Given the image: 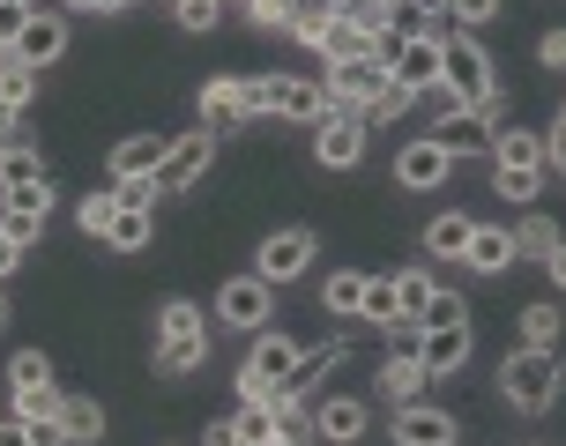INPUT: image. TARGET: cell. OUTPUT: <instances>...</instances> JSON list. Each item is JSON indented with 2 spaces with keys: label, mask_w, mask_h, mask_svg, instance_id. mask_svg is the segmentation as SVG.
I'll return each instance as SVG.
<instances>
[{
  "label": "cell",
  "mask_w": 566,
  "mask_h": 446,
  "mask_svg": "<svg viewBox=\"0 0 566 446\" xmlns=\"http://www.w3.org/2000/svg\"><path fill=\"white\" fill-rule=\"evenodd\" d=\"M201 446H239V432H231V424L217 417V424H209V432H201Z\"/></svg>",
  "instance_id": "f907efd6"
},
{
  "label": "cell",
  "mask_w": 566,
  "mask_h": 446,
  "mask_svg": "<svg viewBox=\"0 0 566 446\" xmlns=\"http://www.w3.org/2000/svg\"><path fill=\"white\" fill-rule=\"evenodd\" d=\"M544 171H552V164H537V157H530V164H492V187H500L507 201H537L544 194Z\"/></svg>",
  "instance_id": "f1b7e54d"
},
{
  "label": "cell",
  "mask_w": 566,
  "mask_h": 446,
  "mask_svg": "<svg viewBox=\"0 0 566 446\" xmlns=\"http://www.w3.org/2000/svg\"><path fill=\"white\" fill-rule=\"evenodd\" d=\"M448 15H454L462 30H478V23H492V15H500V0H454Z\"/></svg>",
  "instance_id": "ee69618b"
},
{
  "label": "cell",
  "mask_w": 566,
  "mask_h": 446,
  "mask_svg": "<svg viewBox=\"0 0 566 446\" xmlns=\"http://www.w3.org/2000/svg\"><path fill=\"white\" fill-rule=\"evenodd\" d=\"M470 231H478V223L462 216V209H448V216L424 223V253H432V261H462V253H470Z\"/></svg>",
  "instance_id": "7402d4cb"
},
{
  "label": "cell",
  "mask_w": 566,
  "mask_h": 446,
  "mask_svg": "<svg viewBox=\"0 0 566 446\" xmlns=\"http://www.w3.org/2000/svg\"><path fill=\"white\" fill-rule=\"evenodd\" d=\"M15 261H23V246H15V238H8V231H0V283L15 276Z\"/></svg>",
  "instance_id": "681fc988"
},
{
  "label": "cell",
  "mask_w": 566,
  "mask_h": 446,
  "mask_svg": "<svg viewBox=\"0 0 566 446\" xmlns=\"http://www.w3.org/2000/svg\"><path fill=\"white\" fill-rule=\"evenodd\" d=\"M396 290H402V328H418L424 298H432V276H424V268H402V276H396Z\"/></svg>",
  "instance_id": "74e56055"
},
{
  "label": "cell",
  "mask_w": 566,
  "mask_h": 446,
  "mask_svg": "<svg viewBox=\"0 0 566 446\" xmlns=\"http://www.w3.org/2000/svg\"><path fill=\"white\" fill-rule=\"evenodd\" d=\"M343 364V342H321V350H298V364H291V402H313V387H321V380H328V372H336Z\"/></svg>",
  "instance_id": "44dd1931"
},
{
  "label": "cell",
  "mask_w": 566,
  "mask_h": 446,
  "mask_svg": "<svg viewBox=\"0 0 566 446\" xmlns=\"http://www.w3.org/2000/svg\"><path fill=\"white\" fill-rule=\"evenodd\" d=\"M30 97H38V67H23V60L8 53V60H0V112H15V119H23Z\"/></svg>",
  "instance_id": "f546056e"
},
{
  "label": "cell",
  "mask_w": 566,
  "mask_h": 446,
  "mask_svg": "<svg viewBox=\"0 0 566 446\" xmlns=\"http://www.w3.org/2000/svg\"><path fill=\"white\" fill-rule=\"evenodd\" d=\"M522 342L530 350H552L559 342V306H522Z\"/></svg>",
  "instance_id": "d590c367"
},
{
  "label": "cell",
  "mask_w": 566,
  "mask_h": 446,
  "mask_svg": "<svg viewBox=\"0 0 566 446\" xmlns=\"http://www.w3.org/2000/svg\"><path fill=\"white\" fill-rule=\"evenodd\" d=\"M440 149H448V157H470V149H492V112H462L454 105L448 119H440Z\"/></svg>",
  "instance_id": "e0dca14e"
},
{
  "label": "cell",
  "mask_w": 566,
  "mask_h": 446,
  "mask_svg": "<svg viewBox=\"0 0 566 446\" xmlns=\"http://www.w3.org/2000/svg\"><path fill=\"white\" fill-rule=\"evenodd\" d=\"M209 157H217V135H209V127L179 135V141L165 149V164H157V194H187V187H201Z\"/></svg>",
  "instance_id": "5b68a950"
},
{
  "label": "cell",
  "mask_w": 566,
  "mask_h": 446,
  "mask_svg": "<svg viewBox=\"0 0 566 446\" xmlns=\"http://www.w3.org/2000/svg\"><path fill=\"white\" fill-rule=\"evenodd\" d=\"M388 83H396V75H388V67L366 53V60H343V67H328V83H321V89H328V105H336V112H366Z\"/></svg>",
  "instance_id": "52a82bcc"
},
{
  "label": "cell",
  "mask_w": 566,
  "mask_h": 446,
  "mask_svg": "<svg viewBox=\"0 0 566 446\" xmlns=\"http://www.w3.org/2000/svg\"><path fill=\"white\" fill-rule=\"evenodd\" d=\"M113 8H135V0H113Z\"/></svg>",
  "instance_id": "6f0895ef"
},
{
  "label": "cell",
  "mask_w": 566,
  "mask_h": 446,
  "mask_svg": "<svg viewBox=\"0 0 566 446\" xmlns=\"http://www.w3.org/2000/svg\"><path fill=\"white\" fill-rule=\"evenodd\" d=\"M552 246H559V216H530L514 231V253H552Z\"/></svg>",
  "instance_id": "f35d334b"
},
{
  "label": "cell",
  "mask_w": 566,
  "mask_h": 446,
  "mask_svg": "<svg viewBox=\"0 0 566 446\" xmlns=\"http://www.w3.org/2000/svg\"><path fill=\"white\" fill-rule=\"evenodd\" d=\"M67 8H113V0H67Z\"/></svg>",
  "instance_id": "11a10c76"
},
{
  "label": "cell",
  "mask_w": 566,
  "mask_h": 446,
  "mask_svg": "<svg viewBox=\"0 0 566 446\" xmlns=\"http://www.w3.org/2000/svg\"><path fill=\"white\" fill-rule=\"evenodd\" d=\"M424 334L418 328H396V350H388V364H380V387L396 394V402H418L424 394Z\"/></svg>",
  "instance_id": "9c48e42d"
},
{
  "label": "cell",
  "mask_w": 566,
  "mask_h": 446,
  "mask_svg": "<svg viewBox=\"0 0 566 446\" xmlns=\"http://www.w3.org/2000/svg\"><path fill=\"white\" fill-rule=\"evenodd\" d=\"M224 8H231V0H179L171 15H179V30H217V23H224Z\"/></svg>",
  "instance_id": "ab89813d"
},
{
  "label": "cell",
  "mask_w": 566,
  "mask_h": 446,
  "mask_svg": "<svg viewBox=\"0 0 566 446\" xmlns=\"http://www.w3.org/2000/svg\"><path fill=\"white\" fill-rule=\"evenodd\" d=\"M0 231H8V238H15V246L30 253V238H38V231H45V223H30V216H0Z\"/></svg>",
  "instance_id": "bcb514c9"
},
{
  "label": "cell",
  "mask_w": 566,
  "mask_h": 446,
  "mask_svg": "<svg viewBox=\"0 0 566 446\" xmlns=\"http://www.w3.org/2000/svg\"><path fill=\"white\" fill-rule=\"evenodd\" d=\"M291 364H298V342L291 334H261L247 372H239V402H276L291 387Z\"/></svg>",
  "instance_id": "277c9868"
},
{
  "label": "cell",
  "mask_w": 566,
  "mask_h": 446,
  "mask_svg": "<svg viewBox=\"0 0 566 446\" xmlns=\"http://www.w3.org/2000/svg\"><path fill=\"white\" fill-rule=\"evenodd\" d=\"M45 209H53V179H30L0 201V216H30V223H45Z\"/></svg>",
  "instance_id": "836d02e7"
},
{
  "label": "cell",
  "mask_w": 566,
  "mask_h": 446,
  "mask_svg": "<svg viewBox=\"0 0 566 446\" xmlns=\"http://www.w3.org/2000/svg\"><path fill=\"white\" fill-rule=\"evenodd\" d=\"M165 149H171L165 135H127V141L113 149V179H119V187H142V179H157Z\"/></svg>",
  "instance_id": "2e32d148"
},
{
  "label": "cell",
  "mask_w": 566,
  "mask_h": 446,
  "mask_svg": "<svg viewBox=\"0 0 566 446\" xmlns=\"http://www.w3.org/2000/svg\"><path fill=\"white\" fill-rule=\"evenodd\" d=\"M254 89V112H276V119H298V127H321L328 119V89L321 83H306V75H261V83H247Z\"/></svg>",
  "instance_id": "3957f363"
},
{
  "label": "cell",
  "mask_w": 566,
  "mask_h": 446,
  "mask_svg": "<svg viewBox=\"0 0 566 446\" xmlns=\"http://www.w3.org/2000/svg\"><path fill=\"white\" fill-rule=\"evenodd\" d=\"M336 23V0H291V38H298V45H321V30Z\"/></svg>",
  "instance_id": "1f68e13d"
},
{
  "label": "cell",
  "mask_w": 566,
  "mask_h": 446,
  "mask_svg": "<svg viewBox=\"0 0 566 446\" xmlns=\"http://www.w3.org/2000/svg\"><path fill=\"white\" fill-rule=\"evenodd\" d=\"M201 358H209L201 334H187V342H157V364H165V372H201Z\"/></svg>",
  "instance_id": "8d00e7d4"
},
{
  "label": "cell",
  "mask_w": 566,
  "mask_h": 446,
  "mask_svg": "<svg viewBox=\"0 0 566 446\" xmlns=\"http://www.w3.org/2000/svg\"><path fill=\"white\" fill-rule=\"evenodd\" d=\"M432 328H470V306H462V290L432 283V298H424V312H418V334H432Z\"/></svg>",
  "instance_id": "4316f807"
},
{
  "label": "cell",
  "mask_w": 566,
  "mask_h": 446,
  "mask_svg": "<svg viewBox=\"0 0 566 446\" xmlns=\"http://www.w3.org/2000/svg\"><path fill=\"white\" fill-rule=\"evenodd\" d=\"M171 8H179V0H171Z\"/></svg>",
  "instance_id": "94428289"
},
{
  "label": "cell",
  "mask_w": 566,
  "mask_h": 446,
  "mask_svg": "<svg viewBox=\"0 0 566 446\" xmlns=\"http://www.w3.org/2000/svg\"><path fill=\"white\" fill-rule=\"evenodd\" d=\"M559 119H566V105H559Z\"/></svg>",
  "instance_id": "91938a15"
},
{
  "label": "cell",
  "mask_w": 566,
  "mask_h": 446,
  "mask_svg": "<svg viewBox=\"0 0 566 446\" xmlns=\"http://www.w3.org/2000/svg\"><path fill=\"white\" fill-rule=\"evenodd\" d=\"M544 164H559V171H566V119L552 127V135H544Z\"/></svg>",
  "instance_id": "c3c4849f"
},
{
  "label": "cell",
  "mask_w": 566,
  "mask_h": 446,
  "mask_svg": "<svg viewBox=\"0 0 566 446\" xmlns=\"http://www.w3.org/2000/svg\"><path fill=\"white\" fill-rule=\"evenodd\" d=\"M209 320H201V306H187V298H165V312H157V334L165 342H187V334H201Z\"/></svg>",
  "instance_id": "e575fe53"
},
{
  "label": "cell",
  "mask_w": 566,
  "mask_h": 446,
  "mask_svg": "<svg viewBox=\"0 0 566 446\" xmlns=\"http://www.w3.org/2000/svg\"><path fill=\"white\" fill-rule=\"evenodd\" d=\"M544 268H552V283H559V290H566V238H559V246H552V253H544Z\"/></svg>",
  "instance_id": "816d5d0a"
},
{
  "label": "cell",
  "mask_w": 566,
  "mask_h": 446,
  "mask_svg": "<svg viewBox=\"0 0 566 446\" xmlns=\"http://www.w3.org/2000/svg\"><path fill=\"white\" fill-rule=\"evenodd\" d=\"M8 53L23 60V67H38V75H45V67H53V60L67 53V23H60V15H30V23H23V38H15Z\"/></svg>",
  "instance_id": "9a60e30c"
},
{
  "label": "cell",
  "mask_w": 566,
  "mask_h": 446,
  "mask_svg": "<svg viewBox=\"0 0 566 446\" xmlns=\"http://www.w3.org/2000/svg\"><path fill=\"white\" fill-rule=\"evenodd\" d=\"M0 446H38V439H30V432H23V424H15V417H8V424H0Z\"/></svg>",
  "instance_id": "f5cc1de1"
},
{
  "label": "cell",
  "mask_w": 566,
  "mask_h": 446,
  "mask_svg": "<svg viewBox=\"0 0 566 446\" xmlns=\"http://www.w3.org/2000/svg\"><path fill=\"white\" fill-rule=\"evenodd\" d=\"M254 23H291V0H239Z\"/></svg>",
  "instance_id": "f6af8a7d"
},
{
  "label": "cell",
  "mask_w": 566,
  "mask_h": 446,
  "mask_svg": "<svg viewBox=\"0 0 566 446\" xmlns=\"http://www.w3.org/2000/svg\"><path fill=\"white\" fill-rule=\"evenodd\" d=\"M8 141H15V112H0V149H8Z\"/></svg>",
  "instance_id": "db71d44e"
},
{
  "label": "cell",
  "mask_w": 566,
  "mask_h": 446,
  "mask_svg": "<svg viewBox=\"0 0 566 446\" xmlns=\"http://www.w3.org/2000/svg\"><path fill=\"white\" fill-rule=\"evenodd\" d=\"M440 89H448L462 112H492L500 105V75H492V60L470 30H448L440 38Z\"/></svg>",
  "instance_id": "6da1fadb"
},
{
  "label": "cell",
  "mask_w": 566,
  "mask_h": 446,
  "mask_svg": "<svg viewBox=\"0 0 566 446\" xmlns=\"http://www.w3.org/2000/svg\"><path fill=\"white\" fill-rule=\"evenodd\" d=\"M239 446H276L283 424H276V402H239V417H231Z\"/></svg>",
  "instance_id": "484cf974"
},
{
  "label": "cell",
  "mask_w": 566,
  "mask_h": 446,
  "mask_svg": "<svg viewBox=\"0 0 566 446\" xmlns=\"http://www.w3.org/2000/svg\"><path fill=\"white\" fill-rule=\"evenodd\" d=\"M306 268H313V231L283 223V231H269V238H261V261H254L261 283H291V276H306Z\"/></svg>",
  "instance_id": "ba28073f"
},
{
  "label": "cell",
  "mask_w": 566,
  "mask_h": 446,
  "mask_svg": "<svg viewBox=\"0 0 566 446\" xmlns=\"http://www.w3.org/2000/svg\"><path fill=\"white\" fill-rule=\"evenodd\" d=\"M269 306H276V283H261V276H231L224 290H217L224 328H269Z\"/></svg>",
  "instance_id": "30bf717a"
},
{
  "label": "cell",
  "mask_w": 566,
  "mask_h": 446,
  "mask_svg": "<svg viewBox=\"0 0 566 446\" xmlns=\"http://www.w3.org/2000/svg\"><path fill=\"white\" fill-rule=\"evenodd\" d=\"M366 402H350V394H313V432L328 446H350V439H366Z\"/></svg>",
  "instance_id": "4fadbf2b"
},
{
  "label": "cell",
  "mask_w": 566,
  "mask_h": 446,
  "mask_svg": "<svg viewBox=\"0 0 566 446\" xmlns=\"http://www.w3.org/2000/svg\"><path fill=\"white\" fill-rule=\"evenodd\" d=\"M462 261H470L478 276H507V268H514V231H500V223H478Z\"/></svg>",
  "instance_id": "d6986e66"
},
{
  "label": "cell",
  "mask_w": 566,
  "mask_h": 446,
  "mask_svg": "<svg viewBox=\"0 0 566 446\" xmlns=\"http://www.w3.org/2000/svg\"><path fill=\"white\" fill-rule=\"evenodd\" d=\"M396 446H454V417L440 402H402L396 410Z\"/></svg>",
  "instance_id": "5bb4252c"
},
{
  "label": "cell",
  "mask_w": 566,
  "mask_h": 446,
  "mask_svg": "<svg viewBox=\"0 0 566 446\" xmlns=\"http://www.w3.org/2000/svg\"><path fill=\"white\" fill-rule=\"evenodd\" d=\"M366 320L402 328V290H396V276H366Z\"/></svg>",
  "instance_id": "d6a6232c"
},
{
  "label": "cell",
  "mask_w": 566,
  "mask_h": 446,
  "mask_svg": "<svg viewBox=\"0 0 566 446\" xmlns=\"http://www.w3.org/2000/svg\"><path fill=\"white\" fill-rule=\"evenodd\" d=\"M113 209H119V201H113V187L83 201V231H90V238H105V231H113Z\"/></svg>",
  "instance_id": "60d3db41"
},
{
  "label": "cell",
  "mask_w": 566,
  "mask_h": 446,
  "mask_svg": "<svg viewBox=\"0 0 566 446\" xmlns=\"http://www.w3.org/2000/svg\"><path fill=\"white\" fill-rule=\"evenodd\" d=\"M0 328H8V290H0Z\"/></svg>",
  "instance_id": "9f6ffc18"
},
{
  "label": "cell",
  "mask_w": 566,
  "mask_h": 446,
  "mask_svg": "<svg viewBox=\"0 0 566 446\" xmlns=\"http://www.w3.org/2000/svg\"><path fill=\"white\" fill-rule=\"evenodd\" d=\"M8 387H15V394H53V358H45V350H15Z\"/></svg>",
  "instance_id": "4dcf8cb0"
},
{
  "label": "cell",
  "mask_w": 566,
  "mask_h": 446,
  "mask_svg": "<svg viewBox=\"0 0 566 446\" xmlns=\"http://www.w3.org/2000/svg\"><path fill=\"white\" fill-rule=\"evenodd\" d=\"M448 171H454V157L440 149V141L424 135V141H410L396 157V179H402V194H432V187H448Z\"/></svg>",
  "instance_id": "7c38bea8"
},
{
  "label": "cell",
  "mask_w": 566,
  "mask_h": 446,
  "mask_svg": "<svg viewBox=\"0 0 566 446\" xmlns=\"http://www.w3.org/2000/svg\"><path fill=\"white\" fill-rule=\"evenodd\" d=\"M559 387H566L559 350H530V342H514V358L500 364V394H507L514 410H552Z\"/></svg>",
  "instance_id": "7a4b0ae2"
},
{
  "label": "cell",
  "mask_w": 566,
  "mask_h": 446,
  "mask_svg": "<svg viewBox=\"0 0 566 446\" xmlns=\"http://www.w3.org/2000/svg\"><path fill=\"white\" fill-rule=\"evenodd\" d=\"M113 201H119V194H113ZM149 238H157V209L119 201V209H113V231H105V246H113V253H142Z\"/></svg>",
  "instance_id": "ac0fdd59"
},
{
  "label": "cell",
  "mask_w": 566,
  "mask_h": 446,
  "mask_svg": "<svg viewBox=\"0 0 566 446\" xmlns=\"http://www.w3.org/2000/svg\"><path fill=\"white\" fill-rule=\"evenodd\" d=\"M321 306L336 312V320H358V312H366V276H358V268H336V276L321 283Z\"/></svg>",
  "instance_id": "d4e9b609"
},
{
  "label": "cell",
  "mask_w": 566,
  "mask_h": 446,
  "mask_svg": "<svg viewBox=\"0 0 566 446\" xmlns=\"http://www.w3.org/2000/svg\"><path fill=\"white\" fill-rule=\"evenodd\" d=\"M313 53L328 60V67H343V60H366V53H373V30L358 23V15H336V23L321 30V45H313Z\"/></svg>",
  "instance_id": "ffe728a7"
},
{
  "label": "cell",
  "mask_w": 566,
  "mask_h": 446,
  "mask_svg": "<svg viewBox=\"0 0 566 446\" xmlns=\"http://www.w3.org/2000/svg\"><path fill=\"white\" fill-rule=\"evenodd\" d=\"M0 60H8V45H0Z\"/></svg>",
  "instance_id": "680465c9"
},
{
  "label": "cell",
  "mask_w": 566,
  "mask_h": 446,
  "mask_svg": "<svg viewBox=\"0 0 566 446\" xmlns=\"http://www.w3.org/2000/svg\"><path fill=\"white\" fill-rule=\"evenodd\" d=\"M396 112H410V89H396V83H388V89H380V97L366 105V127H373V119H396Z\"/></svg>",
  "instance_id": "7bdbcfd3"
},
{
  "label": "cell",
  "mask_w": 566,
  "mask_h": 446,
  "mask_svg": "<svg viewBox=\"0 0 566 446\" xmlns=\"http://www.w3.org/2000/svg\"><path fill=\"white\" fill-rule=\"evenodd\" d=\"M30 179H45V157H38L30 141H8V149H0V194H15Z\"/></svg>",
  "instance_id": "83f0119b"
},
{
  "label": "cell",
  "mask_w": 566,
  "mask_h": 446,
  "mask_svg": "<svg viewBox=\"0 0 566 446\" xmlns=\"http://www.w3.org/2000/svg\"><path fill=\"white\" fill-rule=\"evenodd\" d=\"M60 432L83 446V439H105V402L97 394H60Z\"/></svg>",
  "instance_id": "603a6c76"
},
{
  "label": "cell",
  "mask_w": 566,
  "mask_h": 446,
  "mask_svg": "<svg viewBox=\"0 0 566 446\" xmlns=\"http://www.w3.org/2000/svg\"><path fill=\"white\" fill-rule=\"evenodd\" d=\"M470 364V328H432L424 334V372L440 380V372H462Z\"/></svg>",
  "instance_id": "cb8c5ba5"
},
{
  "label": "cell",
  "mask_w": 566,
  "mask_h": 446,
  "mask_svg": "<svg viewBox=\"0 0 566 446\" xmlns=\"http://www.w3.org/2000/svg\"><path fill=\"white\" fill-rule=\"evenodd\" d=\"M30 15H38L30 0H0V45H15V38H23V23H30Z\"/></svg>",
  "instance_id": "b9f144b4"
},
{
  "label": "cell",
  "mask_w": 566,
  "mask_h": 446,
  "mask_svg": "<svg viewBox=\"0 0 566 446\" xmlns=\"http://www.w3.org/2000/svg\"><path fill=\"white\" fill-rule=\"evenodd\" d=\"M254 119V89L231 83V75H217V83H201V127L209 135H231V127H247Z\"/></svg>",
  "instance_id": "8fae6325"
},
{
  "label": "cell",
  "mask_w": 566,
  "mask_h": 446,
  "mask_svg": "<svg viewBox=\"0 0 566 446\" xmlns=\"http://www.w3.org/2000/svg\"><path fill=\"white\" fill-rule=\"evenodd\" d=\"M537 53H544V67H566V30H544Z\"/></svg>",
  "instance_id": "7dc6e473"
},
{
  "label": "cell",
  "mask_w": 566,
  "mask_h": 446,
  "mask_svg": "<svg viewBox=\"0 0 566 446\" xmlns=\"http://www.w3.org/2000/svg\"><path fill=\"white\" fill-rule=\"evenodd\" d=\"M366 135H373L366 112H328V119L313 127V157H321L328 171H350L358 157H366Z\"/></svg>",
  "instance_id": "8992f818"
}]
</instances>
